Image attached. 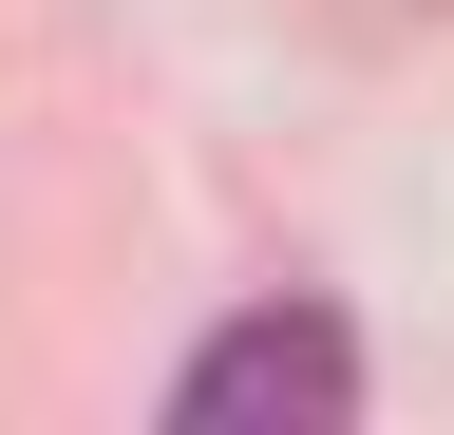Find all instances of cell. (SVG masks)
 Returning a JSON list of instances; mask_svg holds the SVG:
<instances>
[{"label": "cell", "mask_w": 454, "mask_h": 435, "mask_svg": "<svg viewBox=\"0 0 454 435\" xmlns=\"http://www.w3.org/2000/svg\"><path fill=\"white\" fill-rule=\"evenodd\" d=\"M170 416L190 435H340L360 416V341H340L322 303H247V322H208V341L170 360Z\"/></svg>", "instance_id": "cell-1"}]
</instances>
